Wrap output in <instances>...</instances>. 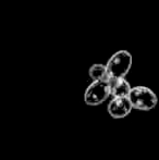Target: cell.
<instances>
[{"mask_svg":"<svg viewBox=\"0 0 159 160\" xmlns=\"http://www.w3.org/2000/svg\"><path fill=\"white\" fill-rule=\"evenodd\" d=\"M132 68V55L127 50L115 52L106 63L109 78H125Z\"/></svg>","mask_w":159,"mask_h":160,"instance_id":"7a4b0ae2","label":"cell"},{"mask_svg":"<svg viewBox=\"0 0 159 160\" xmlns=\"http://www.w3.org/2000/svg\"><path fill=\"white\" fill-rule=\"evenodd\" d=\"M110 95L112 98L129 97L132 86L125 78H109Z\"/></svg>","mask_w":159,"mask_h":160,"instance_id":"5b68a950","label":"cell"},{"mask_svg":"<svg viewBox=\"0 0 159 160\" xmlns=\"http://www.w3.org/2000/svg\"><path fill=\"white\" fill-rule=\"evenodd\" d=\"M127 98L131 102L132 108L141 111H149L155 109L158 103L157 95L149 87L142 85L132 87Z\"/></svg>","mask_w":159,"mask_h":160,"instance_id":"6da1fadb","label":"cell"},{"mask_svg":"<svg viewBox=\"0 0 159 160\" xmlns=\"http://www.w3.org/2000/svg\"><path fill=\"white\" fill-rule=\"evenodd\" d=\"M132 106L127 97L112 98L107 106L109 116L113 119H123L127 117L132 111Z\"/></svg>","mask_w":159,"mask_h":160,"instance_id":"277c9868","label":"cell"},{"mask_svg":"<svg viewBox=\"0 0 159 160\" xmlns=\"http://www.w3.org/2000/svg\"><path fill=\"white\" fill-rule=\"evenodd\" d=\"M110 95V84L109 80L92 82L85 89L84 101L87 106H99L107 100Z\"/></svg>","mask_w":159,"mask_h":160,"instance_id":"3957f363","label":"cell"},{"mask_svg":"<svg viewBox=\"0 0 159 160\" xmlns=\"http://www.w3.org/2000/svg\"><path fill=\"white\" fill-rule=\"evenodd\" d=\"M88 76L92 78L93 82L109 80V76H108L107 69H106V64H102V63L93 64L88 70Z\"/></svg>","mask_w":159,"mask_h":160,"instance_id":"8992f818","label":"cell"}]
</instances>
